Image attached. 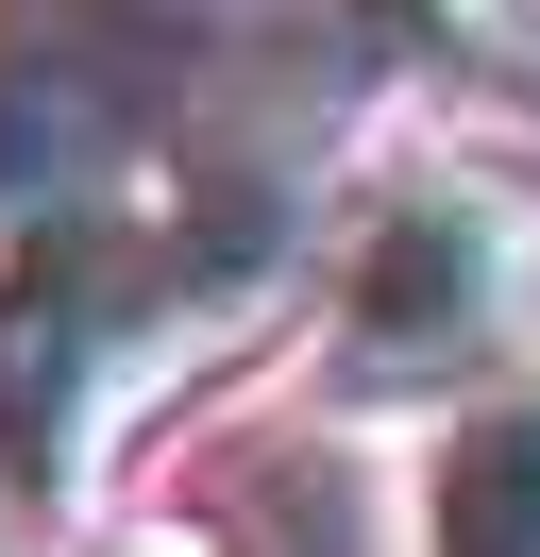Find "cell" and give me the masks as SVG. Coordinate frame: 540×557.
<instances>
[{
	"mask_svg": "<svg viewBox=\"0 0 540 557\" xmlns=\"http://www.w3.org/2000/svg\"><path fill=\"white\" fill-rule=\"evenodd\" d=\"M304 271H321V186L254 136L0 220V507L101 523V490L304 305Z\"/></svg>",
	"mask_w": 540,
	"mask_h": 557,
	"instance_id": "obj_1",
	"label": "cell"
},
{
	"mask_svg": "<svg viewBox=\"0 0 540 557\" xmlns=\"http://www.w3.org/2000/svg\"><path fill=\"white\" fill-rule=\"evenodd\" d=\"M540 355V170L389 152L304 271V406L321 422H456Z\"/></svg>",
	"mask_w": 540,
	"mask_h": 557,
	"instance_id": "obj_2",
	"label": "cell"
},
{
	"mask_svg": "<svg viewBox=\"0 0 540 557\" xmlns=\"http://www.w3.org/2000/svg\"><path fill=\"white\" fill-rule=\"evenodd\" d=\"M422 557H540V355L422 440Z\"/></svg>",
	"mask_w": 540,
	"mask_h": 557,
	"instance_id": "obj_3",
	"label": "cell"
},
{
	"mask_svg": "<svg viewBox=\"0 0 540 557\" xmlns=\"http://www.w3.org/2000/svg\"><path fill=\"white\" fill-rule=\"evenodd\" d=\"M68 557H254V541H236L220 507H152V490H135V507H101Z\"/></svg>",
	"mask_w": 540,
	"mask_h": 557,
	"instance_id": "obj_4",
	"label": "cell"
}]
</instances>
